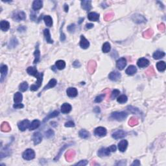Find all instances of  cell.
<instances>
[{"label":"cell","instance_id":"6da1fadb","mask_svg":"<svg viewBox=\"0 0 166 166\" xmlns=\"http://www.w3.org/2000/svg\"><path fill=\"white\" fill-rule=\"evenodd\" d=\"M27 72L29 75L34 76L37 79V81L36 82V84H33L31 86V91H36L42 85V82L43 81V73H39L38 70H36L35 67H29L27 69Z\"/></svg>","mask_w":166,"mask_h":166},{"label":"cell","instance_id":"7a4b0ae2","mask_svg":"<svg viewBox=\"0 0 166 166\" xmlns=\"http://www.w3.org/2000/svg\"><path fill=\"white\" fill-rule=\"evenodd\" d=\"M127 116V113L125 112H115L111 114V118L117 121H120L126 119Z\"/></svg>","mask_w":166,"mask_h":166},{"label":"cell","instance_id":"3957f363","mask_svg":"<svg viewBox=\"0 0 166 166\" xmlns=\"http://www.w3.org/2000/svg\"><path fill=\"white\" fill-rule=\"evenodd\" d=\"M22 156H23V159L26 160H31L34 159L35 157V152L33 149H28L23 152Z\"/></svg>","mask_w":166,"mask_h":166},{"label":"cell","instance_id":"277c9868","mask_svg":"<svg viewBox=\"0 0 166 166\" xmlns=\"http://www.w3.org/2000/svg\"><path fill=\"white\" fill-rule=\"evenodd\" d=\"M132 19L135 23H142L146 22V19L141 14H135L132 16Z\"/></svg>","mask_w":166,"mask_h":166},{"label":"cell","instance_id":"5b68a950","mask_svg":"<svg viewBox=\"0 0 166 166\" xmlns=\"http://www.w3.org/2000/svg\"><path fill=\"white\" fill-rule=\"evenodd\" d=\"M107 129L103 127V126H99V127L96 128L95 131H94V134L96 135L97 136L99 137L105 136L107 135Z\"/></svg>","mask_w":166,"mask_h":166},{"label":"cell","instance_id":"8992f818","mask_svg":"<svg viewBox=\"0 0 166 166\" xmlns=\"http://www.w3.org/2000/svg\"><path fill=\"white\" fill-rule=\"evenodd\" d=\"M126 136V132H125L123 130H118V131H116L114 133L112 134V138H114L116 139H120V138H123Z\"/></svg>","mask_w":166,"mask_h":166},{"label":"cell","instance_id":"52a82bcc","mask_svg":"<svg viewBox=\"0 0 166 166\" xmlns=\"http://www.w3.org/2000/svg\"><path fill=\"white\" fill-rule=\"evenodd\" d=\"M29 126L30 122L27 119H25L18 123V128L21 131H25L27 128L29 127Z\"/></svg>","mask_w":166,"mask_h":166},{"label":"cell","instance_id":"ba28073f","mask_svg":"<svg viewBox=\"0 0 166 166\" xmlns=\"http://www.w3.org/2000/svg\"><path fill=\"white\" fill-rule=\"evenodd\" d=\"M80 46H81V48L84 49H86L88 48L90 46V42L83 35L81 36Z\"/></svg>","mask_w":166,"mask_h":166},{"label":"cell","instance_id":"9c48e42d","mask_svg":"<svg viewBox=\"0 0 166 166\" xmlns=\"http://www.w3.org/2000/svg\"><path fill=\"white\" fill-rule=\"evenodd\" d=\"M126 65V60L125 58H120L116 62V66L119 70H123Z\"/></svg>","mask_w":166,"mask_h":166},{"label":"cell","instance_id":"30bf717a","mask_svg":"<svg viewBox=\"0 0 166 166\" xmlns=\"http://www.w3.org/2000/svg\"><path fill=\"white\" fill-rule=\"evenodd\" d=\"M137 64L141 68H144L147 67L149 66V60L145 58H141L138 60Z\"/></svg>","mask_w":166,"mask_h":166},{"label":"cell","instance_id":"8fae6325","mask_svg":"<svg viewBox=\"0 0 166 166\" xmlns=\"http://www.w3.org/2000/svg\"><path fill=\"white\" fill-rule=\"evenodd\" d=\"M33 142H34V144L35 145H38L42 140V136L40 132H37L34 133L33 136Z\"/></svg>","mask_w":166,"mask_h":166},{"label":"cell","instance_id":"7c38bea8","mask_svg":"<svg viewBox=\"0 0 166 166\" xmlns=\"http://www.w3.org/2000/svg\"><path fill=\"white\" fill-rule=\"evenodd\" d=\"M81 7L84 10H90L92 9V2L90 0H83L81 2Z\"/></svg>","mask_w":166,"mask_h":166},{"label":"cell","instance_id":"4fadbf2b","mask_svg":"<svg viewBox=\"0 0 166 166\" xmlns=\"http://www.w3.org/2000/svg\"><path fill=\"white\" fill-rule=\"evenodd\" d=\"M96 67H97V64L95 61H94V60H90V61H89V62H88V72H89L90 74L94 73L95 71Z\"/></svg>","mask_w":166,"mask_h":166},{"label":"cell","instance_id":"5bb4252c","mask_svg":"<svg viewBox=\"0 0 166 166\" xmlns=\"http://www.w3.org/2000/svg\"><path fill=\"white\" fill-rule=\"evenodd\" d=\"M121 73L118 72V71H112V72H111L109 74L108 77H109V79L111 81H116L121 78Z\"/></svg>","mask_w":166,"mask_h":166},{"label":"cell","instance_id":"9a60e30c","mask_svg":"<svg viewBox=\"0 0 166 166\" xmlns=\"http://www.w3.org/2000/svg\"><path fill=\"white\" fill-rule=\"evenodd\" d=\"M110 154V151L109 150L108 148H101V149L99 150L97 152L98 156L100 157H103V156H109Z\"/></svg>","mask_w":166,"mask_h":166},{"label":"cell","instance_id":"2e32d148","mask_svg":"<svg viewBox=\"0 0 166 166\" xmlns=\"http://www.w3.org/2000/svg\"><path fill=\"white\" fill-rule=\"evenodd\" d=\"M67 95L70 97H75L78 94L77 90L75 88H69L66 90Z\"/></svg>","mask_w":166,"mask_h":166},{"label":"cell","instance_id":"e0dca14e","mask_svg":"<svg viewBox=\"0 0 166 166\" xmlns=\"http://www.w3.org/2000/svg\"><path fill=\"white\" fill-rule=\"evenodd\" d=\"M128 146V142L125 139L121 140L118 144V148L121 152H125Z\"/></svg>","mask_w":166,"mask_h":166},{"label":"cell","instance_id":"ac0fdd59","mask_svg":"<svg viewBox=\"0 0 166 166\" xmlns=\"http://www.w3.org/2000/svg\"><path fill=\"white\" fill-rule=\"evenodd\" d=\"M75 156V152L73 150H70L67 151L65 155V158L68 162H71Z\"/></svg>","mask_w":166,"mask_h":166},{"label":"cell","instance_id":"d6986e66","mask_svg":"<svg viewBox=\"0 0 166 166\" xmlns=\"http://www.w3.org/2000/svg\"><path fill=\"white\" fill-rule=\"evenodd\" d=\"M88 18L90 21H97L99 19V14L96 12H90L88 14Z\"/></svg>","mask_w":166,"mask_h":166},{"label":"cell","instance_id":"ffe728a7","mask_svg":"<svg viewBox=\"0 0 166 166\" xmlns=\"http://www.w3.org/2000/svg\"><path fill=\"white\" fill-rule=\"evenodd\" d=\"M25 14L24 12L23 11L19 12L16 13L15 16H14V19L17 21H20V20H25Z\"/></svg>","mask_w":166,"mask_h":166},{"label":"cell","instance_id":"44dd1931","mask_svg":"<svg viewBox=\"0 0 166 166\" xmlns=\"http://www.w3.org/2000/svg\"><path fill=\"white\" fill-rule=\"evenodd\" d=\"M42 6V1H41V0H35L33 3V9L34 10H38L41 9Z\"/></svg>","mask_w":166,"mask_h":166},{"label":"cell","instance_id":"7402d4cb","mask_svg":"<svg viewBox=\"0 0 166 166\" xmlns=\"http://www.w3.org/2000/svg\"><path fill=\"white\" fill-rule=\"evenodd\" d=\"M71 110V106L69 103H64L61 106V111L64 114H68Z\"/></svg>","mask_w":166,"mask_h":166},{"label":"cell","instance_id":"603a6c76","mask_svg":"<svg viewBox=\"0 0 166 166\" xmlns=\"http://www.w3.org/2000/svg\"><path fill=\"white\" fill-rule=\"evenodd\" d=\"M7 72H8V68L7 66L3 65L1 68V82H3V79L7 75Z\"/></svg>","mask_w":166,"mask_h":166},{"label":"cell","instance_id":"cb8c5ba5","mask_svg":"<svg viewBox=\"0 0 166 166\" xmlns=\"http://www.w3.org/2000/svg\"><path fill=\"white\" fill-rule=\"evenodd\" d=\"M0 27H1V29L3 31H7L9 29V27H10V23L7 21L3 20L0 23Z\"/></svg>","mask_w":166,"mask_h":166},{"label":"cell","instance_id":"d4e9b609","mask_svg":"<svg viewBox=\"0 0 166 166\" xmlns=\"http://www.w3.org/2000/svg\"><path fill=\"white\" fill-rule=\"evenodd\" d=\"M136 71H137L136 68L134 66L131 65L128 67L127 69H126V71H125V72H126V73L129 75H133L136 73Z\"/></svg>","mask_w":166,"mask_h":166},{"label":"cell","instance_id":"484cf974","mask_svg":"<svg viewBox=\"0 0 166 166\" xmlns=\"http://www.w3.org/2000/svg\"><path fill=\"white\" fill-rule=\"evenodd\" d=\"M44 36H45V39H46L47 43H49V44H53V40L51 38V34H50L49 30L47 29H44Z\"/></svg>","mask_w":166,"mask_h":166},{"label":"cell","instance_id":"4316f807","mask_svg":"<svg viewBox=\"0 0 166 166\" xmlns=\"http://www.w3.org/2000/svg\"><path fill=\"white\" fill-rule=\"evenodd\" d=\"M40 125V122L39 120H37V119H35L30 124V126L29 127L30 131H33V130H35L36 129L39 127V126Z\"/></svg>","mask_w":166,"mask_h":166},{"label":"cell","instance_id":"83f0119b","mask_svg":"<svg viewBox=\"0 0 166 166\" xmlns=\"http://www.w3.org/2000/svg\"><path fill=\"white\" fill-rule=\"evenodd\" d=\"M22 99H23V96H22V94L21 93L16 92L14 94V101L16 104L20 103L22 101Z\"/></svg>","mask_w":166,"mask_h":166},{"label":"cell","instance_id":"f1b7e54d","mask_svg":"<svg viewBox=\"0 0 166 166\" xmlns=\"http://www.w3.org/2000/svg\"><path fill=\"white\" fill-rule=\"evenodd\" d=\"M57 80L55 79H52L49 81V82H48L47 85H46V86L44 87V90H46L47 89H49V88H52L53 87H55L57 84Z\"/></svg>","mask_w":166,"mask_h":166},{"label":"cell","instance_id":"f546056e","mask_svg":"<svg viewBox=\"0 0 166 166\" xmlns=\"http://www.w3.org/2000/svg\"><path fill=\"white\" fill-rule=\"evenodd\" d=\"M165 56V53L163 52V51H155V53H153V58L156 60H158L160 59V58H163V57Z\"/></svg>","mask_w":166,"mask_h":166},{"label":"cell","instance_id":"4dcf8cb0","mask_svg":"<svg viewBox=\"0 0 166 166\" xmlns=\"http://www.w3.org/2000/svg\"><path fill=\"white\" fill-rule=\"evenodd\" d=\"M156 68L159 71H164L166 68V64L165 62L160 61L156 64Z\"/></svg>","mask_w":166,"mask_h":166},{"label":"cell","instance_id":"1f68e13d","mask_svg":"<svg viewBox=\"0 0 166 166\" xmlns=\"http://www.w3.org/2000/svg\"><path fill=\"white\" fill-rule=\"evenodd\" d=\"M1 130L3 132H9L11 130V128L8 123L3 122L2 123V125H1Z\"/></svg>","mask_w":166,"mask_h":166},{"label":"cell","instance_id":"d6a6232c","mask_svg":"<svg viewBox=\"0 0 166 166\" xmlns=\"http://www.w3.org/2000/svg\"><path fill=\"white\" fill-rule=\"evenodd\" d=\"M56 67L58 69V70H61L64 69V68L66 67V63L64 60H59L58 61L56 62Z\"/></svg>","mask_w":166,"mask_h":166},{"label":"cell","instance_id":"836d02e7","mask_svg":"<svg viewBox=\"0 0 166 166\" xmlns=\"http://www.w3.org/2000/svg\"><path fill=\"white\" fill-rule=\"evenodd\" d=\"M44 22H45V23H46V25L47 26V27H51L53 25V20L52 18H51V17L50 16H49V15H47V16H46L44 18Z\"/></svg>","mask_w":166,"mask_h":166},{"label":"cell","instance_id":"e575fe53","mask_svg":"<svg viewBox=\"0 0 166 166\" xmlns=\"http://www.w3.org/2000/svg\"><path fill=\"white\" fill-rule=\"evenodd\" d=\"M79 136L81 138H83V139H86V138H88L90 136V133L88 131H86V130L82 129L81 131H80Z\"/></svg>","mask_w":166,"mask_h":166},{"label":"cell","instance_id":"d590c367","mask_svg":"<svg viewBox=\"0 0 166 166\" xmlns=\"http://www.w3.org/2000/svg\"><path fill=\"white\" fill-rule=\"evenodd\" d=\"M58 114H59V112H58V111L55 110V111H54V112H53L52 113H51L50 114H49V115L44 119V122H46V121H48L49 119H51V118H55V117L58 116Z\"/></svg>","mask_w":166,"mask_h":166},{"label":"cell","instance_id":"8d00e7d4","mask_svg":"<svg viewBox=\"0 0 166 166\" xmlns=\"http://www.w3.org/2000/svg\"><path fill=\"white\" fill-rule=\"evenodd\" d=\"M34 64H37L40 60V52L39 51V49H36L35 50L34 53Z\"/></svg>","mask_w":166,"mask_h":166},{"label":"cell","instance_id":"74e56055","mask_svg":"<svg viewBox=\"0 0 166 166\" xmlns=\"http://www.w3.org/2000/svg\"><path fill=\"white\" fill-rule=\"evenodd\" d=\"M143 36L146 38V39H149L150 37L153 35V31L151 29H148L147 30H146L144 33H143Z\"/></svg>","mask_w":166,"mask_h":166},{"label":"cell","instance_id":"f35d334b","mask_svg":"<svg viewBox=\"0 0 166 166\" xmlns=\"http://www.w3.org/2000/svg\"><path fill=\"white\" fill-rule=\"evenodd\" d=\"M110 49H111L110 44L108 42H105V44H103V47H102L103 52L107 53H108L110 51Z\"/></svg>","mask_w":166,"mask_h":166},{"label":"cell","instance_id":"ab89813d","mask_svg":"<svg viewBox=\"0 0 166 166\" xmlns=\"http://www.w3.org/2000/svg\"><path fill=\"white\" fill-rule=\"evenodd\" d=\"M18 44V40L15 38H13L12 39H11L9 42V48H13V47H15L17 46V45Z\"/></svg>","mask_w":166,"mask_h":166},{"label":"cell","instance_id":"60d3db41","mask_svg":"<svg viewBox=\"0 0 166 166\" xmlns=\"http://www.w3.org/2000/svg\"><path fill=\"white\" fill-rule=\"evenodd\" d=\"M127 100H128L127 97L125 95H120V96L118 97V99H117V101H118V102L119 103H121V104L125 103H126V101H127Z\"/></svg>","mask_w":166,"mask_h":166},{"label":"cell","instance_id":"b9f144b4","mask_svg":"<svg viewBox=\"0 0 166 166\" xmlns=\"http://www.w3.org/2000/svg\"><path fill=\"white\" fill-rule=\"evenodd\" d=\"M27 88H28V84H27V82H23L22 83L20 84V86H19V89L22 92H25L27 90Z\"/></svg>","mask_w":166,"mask_h":166},{"label":"cell","instance_id":"7bdbcfd3","mask_svg":"<svg viewBox=\"0 0 166 166\" xmlns=\"http://www.w3.org/2000/svg\"><path fill=\"white\" fill-rule=\"evenodd\" d=\"M129 124L131 126H136L138 124V120L137 118H134V117H132L130 119L129 121Z\"/></svg>","mask_w":166,"mask_h":166},{"label":"cell","instance_id":"ee69618b","mask_svg":"<svg viewBox=\"0 0 166 166\" xmlns=\"http://www.w3.org/2000/svg\"><path fill=\"white\" fill-rule=\"evenodd\" d=\"M54 131L51 129H49L45 132V136L47 138H51L54 136Z\"/></svg>","mask_w":166,"mask_h":166},{"label":"cell","instance_id":"f6af8a7d","mask_svg":"<svg viewBox=\"0 0 166 166\" xmlns=\"http://www.w3.org/2000/svg\"><path fill=\"white\" fill-rule=\"evenodd\" d=\"M114 14L113 12L108 13V14H107L105 16V17H104V20L107 21H110V20L114 18Z\"/></svg>","mask_w":166,"mask_h":166},{"label":"cell","instance_id":"bcb514c9","mask_svg":"<svg viewBox=\"0 0 166 166\" xmlns=\"http://www.w3.org/2000/svg\"><path fill=\"white\" fill-rule=\"evenodd\" d=\"M127 108L130 112L133 113V114H138V113H139V109L136 108V107H132V106H129V107H127Z\"/></svg>","mask_w":166,"mask_h":166},{"label":"cell","instance_id":"7dc6e473","mask_svg":"<svg viewBox=\"0 0 166 166\" xmlns=\"http://www.w3.org/2000/svg\"><path fill=\"white\" fill-rule=\"evenodd\" d=\"M119 94H120V92L118 90H114V91L112 92V94H111V99H114L115 98H116L119 95Z\"/></svg>","mask_w":166,"mask_h":166},{"label":"cell","instance_id":"c3c4849f","mask_svg":"<svg viewBox=\"0 0 166 166\" xmlns=\"http://www.w3.org/2000/svg\"><path fill=\"white\" fill-rule=\"evenodd\" d=\"M105 98V94H101L99 95V96L96 97V98L95 99V103H101Z\"/></svg>","mask_w":166,"mask_h":166},{"label":"cell","instance_id":"681fc988","mask_svg":"<svg viewBox=\"0 0 166 166\" xmlns=\"http://www.w3.org/2000/svg\"><path fill=\"white\" fill-rule=\"evenodd\" d=\"M68 31L70 32V33H74V31H75V24H71L70 25H69L68 27Z\"/></svg>","mask_w":166,"mask_h":166},{"label":"cell","instance_id":"f907efd6","mask_svg":"<svg viewBox=\"0 0 166 166\" xmlns=\"http://www.w3.org/2000/svg\"><path fill=\"white\" fill-rule=\"evenodd\" d=\"M88 164V162L86 160H81L78 163H75V165H86Z\"/></svg>","mask_w":166,"mask_h":166},{"label":"cell","instance_id":"816d5d0a","mask_svg":"<svg viewBox=\"0 0 166 166\" xmlns=\"http://www.w3.org/2000/svg\"><path fill=\"white\" fill-rule=\"evenodd\" d=\"M65 126L66 127H73V126H75V123H74V122H73L72 121H70L66 123Z\"/></svg>","mask_w":166,"mask_h":166},{"label":"cell","instance_id":"f5cc1de1","mask_svg":"<svg viewBox=\"0 0 166 166\" xmlns=\"http://www.w3.org/2000/svg\"><path fill=\"white\" fill-rule=\"evenodd\" d=\"M158 29H159L160 31H161L162 32H163L165 31V26L164 23H160V24L158 25Z\"/></svg>","mask_w":166,"mask_h":166},{"label":"cell","instance_id":"db71d44e","mask_svg":"<svg viewBox=\"0 0 166 166\" xmlns=\"http://www.w3.org/2000/svg\"><path fill=\"white\" fill-rule=\"evenodd\" d=\"M147 73L148 74V75H153L155 74V70H154L153 68L152 67H150V68L149 69V70L147 71Z\"/></svg>","mask_w":166,"mask_h":166},{"label":"cell","instance_id":"11a10c76","mask_svg":"<svg viewBox=\"0 0 166 166\" xmlns=\"http://www.w3.org/2000/svg\"><path fill=\"white\" fill-rule=\"evenodd\" d=\"M13 107H14V108H22L24 107V106H23V104L18 103V104H15V105H14Z\"/></svg>","mask_w":166,"mask_h":166},{"label":"cell","instance_id":"9f6ffc18","mask_svg":"<svg viewBox=\"0 0 166 166\" xmlns=\"http://www.w3.org/2000/svg\"><path fill=\"white\" fill-rule=\"evenodd\" d=\"M108 149L111 152H115L116 150V146L115 145H112V146H110V147H108Z\"/></svg>","mask_w":166,"mask_h":166},{"label":"cell","instance_id":"6f0895ef","mask_svg":"<svg viewBox=\"0 0 166 166\" xmlns=\"http://www.w3.org/2000/svg\"><path fill=\"white\" fill-rule=\"evenodd\" d=\"M73 66L75 68H77L81 67V64H80V62L78 61V60H75V61L73 62Z\"/></svg>","mask_w":166,"mask_h":166},{"label":"cell","instance_id":"680465c9","mask_svg":"<svg viewBox=\"0 0 166 166\" xmlns=\"http://www.w3.org/2000/svg\"><path fill=\"white\" fill-rule=\"evenodd\" d=\"M131 165H140V162H139V160H136L134 161L133 163L131 164Z\"/></svg>","mask_w":166,"mask_h":166},{"label":"cell","instance_id":"91938a15","mask_svg":"<svg viewBox=\"0 0 166 166\" xmlns=\"http://www.w3.org/2000/svg\"><path fill=\"white\" fill-rule=\"evenodd\" d=\"M65 39H66L65 34L61 31V33H60V40H61V41H64Z\"/></svg>","mask_w":166,"mask_h":166},{"label":"cell","instance_id":"94428289","mask_svg":"<svg viewBox=\"0 0 166 166\" xmlns=\"http://www.w3.org/2000/svg\"><path fill=\"white\" fill-rule=\"evenodd\" d=\"M94 24L93 23H87L86 25V29H92L94 27Z\"/></svg>","mask_w":166,"mask_h":166},{"label":"cell","instance_id":"6125c7cd","mask_svg":"<svg viewBox=\"0 0 166 166\" xmlns=\"http://www.w3.org/2000/svg\"><path fill=\"white\" fill-rule=\"evenodd\" d=\"M64 10H65L66 12H68V5H64Z\"/></svg>","mask_w":166,"mask_h":166},{"label":"cell","instance_id":"be15d7a7","mask_svg":"<svg viewBox=\"0 0 166 166\" xmlns=\"http://www.w3.org/2000/svg\"><path fill=\"white\" fill-rule=\"evenodd\" d=\"M36 16L34 15V14H31V19L32 20H36Z\"/></svg>","mask_w":166,"mask_h":166},{"label":"cell","instance_id":"e7e4bbea","mask_svg":"<svg viewBox=\"0 0 166 166\" xmlns=\"http://www.w3.org/2000/svg\"><path fill=\"white\" fill-rule=\"evenodd\" d=\"M96 110H97V112H100L99 108V107H95V109H94V111H96Z\"/></svg>","mask_w":166,"mask_h":166}]
</instances>
